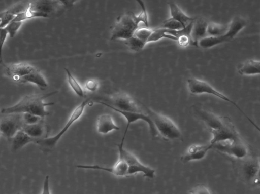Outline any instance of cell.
<instances>
[{"instance_id":"cell-14","label":"cell","mask_w":260,"mask_h":194,"mask_svg":"<svg viewBox=\"0 0 260 194\" xmlns=\"http://www.w3.org/2000/svg\"><path fill=\"white\" fill-rule=\"evenodd\" d=\"M76 167L84 169L102 170L119 177L128 176L127 164L120 158H118L116 163L112 167L102 166L98 165H78Z\"/></svg>"},{"instance_id":"cell-37","label":"cell","mask_w":260,"mask_h":194,"mask_svg":"<svg viewBox=\"0 0 260 194\" xmlns=\"http://www.w3.org/2000/svg\"><path fill=\"white\" fill-rule=\"evenodd\" d=\"M8 33L5 28H0V64L3 62L2 51Z\"/></svg>"},{"instance_id":"cell-21","label":"cell","mask_w":260,"mask_h":194,"mask_svg":"<svg viewBox=\"0 0 260 194\" xmlns=\"http://www.w3.org/2000/svg\"><path fill=\"white\" fill-rule=\"evenodd\" d=\"M168 5L170 11V17L180 22L184 27L193 21L194 18L187 16L175 2H170Z\"/></svg>"},{"instance_id":"cell-27","label":"cell","mask_w":260,"mask_h":194,"mask_svg":"<svg viewBox=\"0 0 260 194\" xmlns=\"http://www.w3.org/2000/svg\"><path fill=\"white\" fill-rule=\"evenodd\" d=\"M64 70L67 74L68 83L73 91L78 96L84 97L85 94L84 88L68 69L65 68Z\"/></svg>"},{"instance_id":"cell-28","label":"cell","mask_w":260,"mask_h":194,"mask_svg":"<svg viewBox=\"0 0 260 194\" xmlns=\"http://www.w3.org/2000/svg\"><path fill=\"white\" fill-rule=\"evenodd\" d=\"M164 38H169L176 41L177 40L176 37L168 34L166 33L165 29L159 27L157 28L153 29L152 33L148 40L147 43L158 41Z\"/></svg>"},{"instance_id":"cell-32","label":"cell","mask_w":260,"mask_h":194,"mask_svg":"<svg viewBox=\"0 0 260 194\" xmlns=\"http://www.w3.org/2000/svg\"><path fill=\"white\" fill-rule=\"evenodd\" d=\"M152 30L153 29L150 28L149 27H139L135 30L133 35L147 44L148 40L151 35Z\"/></svg>"},{"instance_id":"cell-24","label":"cell","mask_w":260,"mask_h":194,"mask_svg":"<svg viewBox=\"0 0 260 194\" xmlns=\"http://www.w3.org/2000/svg\"><path fill=\"white\" fill-rule=\"evenodd\" d=\"M18 82L32 83L42 89H45L48 87V83L46 79L38 69L22 77Z\"/></svg>"},{"instance_id":"cell-31","label":"cell","mask_w":260,"mask_h":194,"mask_svg":"<svg viewBox=\"0 0 260 194\" xmlns=\"http://www.w3.org/2000/svg\"><path fill=\"white\" fill-rule=\"evenodd\" d=\"M160 27L174 30H179L185 28L180 22L171 17L165 20Z\"/></svg>"},{"instance_id":"cell-20","label":"cell","mask_w":260,"mask_h":194,"mask_svg":"<svg viewBox=\"0 0 260 194\" xmlns=\"http://www.w3.org/2000/svg\"><path fill=\"white\" fill-rule=\"evenodd\" d=\"M259 60L250 59L240 63L238 67V73L242 75H254L259 73Z\"/></svg>"},{"instance_id":"cell-34","label":"cell","mask_w":260,"mask_h":194,"mask_svg":"<svg viewBox=\"0 0 260 194\" xmlns=\"http://www.w3.org/2000/svg\"><path fill=\"white\" fill-rule=\"evenodd\" d=\"M43 118H42L37 115L29 113H22V120L23 124L31 125L37 123L42 120Z\"/></svg>"},{"instance_id":"cell-22","label":"cell","mask_w":260,"mask_h":194,"mask_svg":"<svg viewBox=\"0 0 260 194\" xmlns=\"http://www.w3.org/2000/svg\"><path fill=\"white\" fill-rule=\"evenodd\" d=\"M22 129L30 137L36 139H40L44 138L46 127L43 119L34 124H23Z\"/></svg>"},{"instance_id":"cell-29","label":"cell","mask_w":260,"mask_h":194,"mask_svg":"<svg viewBox=\"0 0 260 194\" xmlns=\"http://www.w3.org/2000/svg\"><path fill=\"white\" fill-rule=\"evenodd\" d=\"M139 4L141 11L138 15H135V19L138 25L140 23H143L145 26L149 27L148 15L146 8L144 2L142 0H136Z\"/></svg>"},{"instance_id":"cell-1","label":"cell","mask_w":260,"mask_h":194,"mask_svg":"<svg viewBox=\"0 0 260 194\" xmlns=\"http://www.w3.org/2000/svg\"><path fill=\"white\" fill-rule=\"evenodd\" d=\"M192 110L212 134L211 144L240 136L229 118L219 116L200 107L195 106Z\"/></svg>"},{"instance_id":"cell-38","label":"cell","mask_w":260,"mask_h":194,"mask_svg":"<svg viewBox=\"0 0 260 194\" xmlns=\"http://www.w3.org/2000/svg\"><path fill=\"white\" fill-rule=\"evenodd\" d=\"M176 41L178 44L182 47H186L191 42L190 36L186 34H182L179 35L177 38Z\"/></svg>"},{"instance_id":"cell-16","label":"cell","mask_w":260,"mask_h":194,"mask_svg":"<svg viewBox=\"0 0 260 194\" xmlns=\"http://www.w3.org/2000/svg\"><path fill=\"white\" fill-rule=\"evenodd\" d=\"M211 149H212V146L210 143L205 145H192L181 157L180 160L183 163H186L201 160L206 156L208 152Z\"/></svg>"},{"instance_id":"cell-41","label":"cell","mask_w":260,"mask_h":194,"mask_svg":"<svg viewBox=\"0 0 260 194\" xmlns=\"http://www.w3.org/2000/svg\"><path fill=\"white\" fill-rule=\"evenodd\" d=\"M2 14H3V12H1L0 13V22H1V19L2 16Z\"/></svg>"},{"instance_id":"cell-42","label":"cell","mask_w":260,"mask_h":194,"mask_svg":"<svg viewBox=\"0 0 260 194\" xmlns=\"http://www.w3.org/2000/svg\"><path fill=\"white\" fill-rule=\"evenodd\" d=\"M1 135V133H0V135Z\"/></svg>"},{"instance_id":"cell-17","label":"cell","mask_w":260,"mask_h":194,"mask_svg":"<svg viewBox=\"0 0 260 194\" xmlns=\"http://www.w3.org/2000/svg\"><path fill=\"white\" fill-rule=\"evenodd\" d=\"M29 5L33 10L46 13L49 16L64 8L57 0H35L29 2Z\"/></svg>"},{"instance_id":"cell-23","label":"cell","mask_w":260,"mask_h":194,"mask_svg":"<svg viewBox=\"0 0 260 194\" xmlns=\"http://www.w3.org/2000/svg\"><path fill=\"white\" fill-rule=\"evenodd\" d=\"M36 139L20 129L11 139L12 149L17 151L29 143H35Z\"/></svg>"},{"instance_id":"cell-30","label":"cell","mask_w":260,"mask_h":194,"mask_svg":"<svg viewBox=\"0 0 260 194\" xmlns=\"http://www.w3.org/2000/svg\"><path fill=\"white\" fill-rule=\"evenodd\" d=\"M126 44L133 52H138L142 50L147 43L133 35L126 40Z\"/></svg>"},{"instance_id":"cell-6","label":"cell","mask_w":260,"mask_h":194,"mask_svg":"<svg viewBox=\"0 0 260 194\" xmlns=\"http://www.w3.org/2000/svg\"><path fill=\"white\" fill-rule=\"evenodd\" d=\"M139 27L135 19V14L132 12L120 15L112 27L111 40H127L132 37Z\"/></svg>"},{"instance_id":"cell-12","label":"cell","mask_w":260,"mask_h":194,"mask_svg":"<svg viewBox=\"0 0 260 194\" xmlns=\"http://www.w3.org/2000/svg\"><path fill=\"white\" fill-rule=\"evenodd\" d=\"M247 157L240 165V173L245 181L256 186L259 185V159Z\"/></svg>"},{"instance_id":"cell-15","label":"cell","mask_w":260,"mask_h":194,"mask_svg":"<svg viewBox=\"0 0 260 194\" xmlns=\"http://www.w3.org/2000/svg\"><path fill=\"white\" fill-rule=\"evenodd\" d=\"M37 68L27 63L19 62L5 66V72L14 81H18L23 76L35 71Z\"/></svg>"},{"instance_id":"cell-3","label":"cell","mask_w":260,"mask_h":194,"mask_svg":"<svg viewBox=\"0 0 260 194\" xmlns=\"http://www.w3.org/2000/svg\"><path fill=\"white\" fill-rule=\"evenodd\" d=\"M158 133L166 140H175L182 136L180 130L175 123L168 117L156 112L145 107Z\"/></svg>"},{"instance_id":"cell-19","label":"cell","mask_w":260,"mask_h":194,"mask_svg":"<svg viewBox=\"0 0 260 194\" xmlns=\"http://www.w3.org/2000/svg\"><path fill=\"white\" fill-rule=\"evenodd\" d=\"M96 128L97 132L102 134H107L114 130L120 129L115 124L112 117L107 113L102 114L98 118Z\"/></svg>"},{"instance_id":"cell-25","label":"cell","mask_w":260,"mask_h":194,"mask_svg":"<svg viewBox=\"0 0 260 194\" xmlns=\"http://www.w3.org/2000/svg\"><path fill=\"white\" fill-rule=\"evenodd\" d=\"M48 17L49 15L46 13L33 10L29 5L28 2L27 8L23 11L16 14L12 20L23 22L34 18Z\"/></svg>"},{"instance_id":"cell-43","label":"cell","mask_w":260,"mask_h":194,"mask_svg":"<svg viewBox=\"0 0 260 194\" xmlns=\"http://www.w3.org/2000/svg\"></svg>"},{"instance_id":"cell-9","label":"cell","mask_w":260,"mask_h":194,"mask_svg":"<svg viewBox=\"0 0 260 194\" xmlns=\"http://www.w3.org/2000/svg\"><path fill=\"white\" fill-rule=\"evenodd\" d=\"M211 144L212 148L237 159H242L248 155V148L240 136L227 139Z\"/></svg>"},{"instance_id":"cell-5","label":"cell","mask_w":260,"mask_h":194,"mask_svg":"<svg viewBox=\"0 0 260 194\" xmlns=\"http://www.w3.org/2000/svg\"><path fill=\"white\" fill-rule=\"evenodd\" d=\"M89 103L90 99L87 98L76 107L71 113L63 128L55 135L50 137L36 139L35 143L45 148H53L56 145L60 139L69 129L71 126L81 118L86 106Z\"/></svg>"},{"instance_id":"cell-7","label":"cell","mask_w":260,"mask_h":194,"mask_svg":"<svg viewBox=\"0 0 260 194\" xmlns=\"http://www.w3.org/2000/svg\"><path fill=\"white\" fill-rule=\"evenodd\" d=\"M187 84L188 90L193 94H208L213 95L219 99L232 103L244 114V115L250 122V123L254 125V126L257 128L258 130L259 129L257 126L255 125L252 121H251L250 118L247 116V115L235 102L233 101L225 95L215 89L207 82L197 78L192 77L189 78L187 80Z\"/></svg>"},{"instance_id":"cell-33","label":"cell","mask_w":260,"mask_h":194,"mask_svg":"<svg viewBox=\"0 0 260 194\" xmlns=\"http://www.w3.org/2000/svg\"><path fill=\"white\" fill-rule=\"evenodd\" d=\"M22 21H11L4 28L10 38L14 37L22 24Z\"/></svg>"},{"instance_id":"cell-18","label":"cell","mask_w":260,"mask_h":194,"mask_svg":"<svg viewBox=\"0 0 260 194\" xmlns=\"http://www.w3.org/2000/svg\"><path fill=\"white\" fill-rule=\"evenodd\" d=\"M208 22L204 18H194L190 32L191 42L193 45L197 46L198 42L207 36V28Z\"/></svg>"},{"instance_id":"cell-40","label":"cell","mask_w":260,"mask_h":194,"mask_svg":"<svg viewBox=\"0 0 260 194\" xmlns=\"http://www.w3.org/2000/svg\"><path fill=\"white\" fill-rule=\"evenodd\" d=\"M64 8L72 7L78 0H57Z\"/></svg>"},{"instance_id":"cell-11","label":"cell","mask_w":260,"mask_h":194,"mask_svg":"<svg viewBox=\"0 0 260 194\" xmlns=\"http://www.w3.org/2000/svg\"><path fill=\"white\" fill-rule=\"evenodd\" d=\"M22 113H11L0 119V133L10 140L18 131L22 129Z\"/></svg>"},{"instance_id":"cell-10","label":"cell","mask_w":260,"mask_h":194,"mask_svg":"<svg viewBox=\"0 0 260 194\" xmlns=\"http://www.w3.org/2000/svg\"><path fill=\"white\" fill-rule=\"evenodd\" d=\"M97 103L105 105L112 110L119 113L123 115L126 121V126L125 129L123 137L122 138L121 143H123L126 135L128 129L130 125L138 120H142L145 122L148 125L150 132L153 137H155L158 135V133L155 128L154 124L148 114H145L142 111L141 112H132V111H125L117 109L111 106L109 103L103 101H97Z\"/></svg>"},{"instance_id":"cell-36","label":"cell","mask_w":260,"mask_h":194,"mask_svg":"<svg viewBox=\"0 0 260 194\" xmlns=\"http://www.w3.org/2000/svg\"><path fill=\"white\" fill-rule=\"evenodd\" d=\"M189 193L192 194H209L211 192L206 186L203 185H198L191 188Z\"/></svg>"},{"instance_id":"cell-35","label":"cell","mask_w":260,"mask_h":194,"mask_svg":"<svg viewBox=\"0 0 260 194\" xmlns=\"http://www.w3.org/2000/svg\"><path fill=\"white\" fill-rule=\"evenodd\" d=\"M99 87V82L94 79H89L86 81L84 85V90L89 92H95Z\"/></svg>"},{"instance_id":"cell-4","label":"cell","mask_w":260,"mask_h":194,"mask_svg":"<svg viewBox=\"0 0 260 194\" xmlns=\"http://www.w3.org/2000/svg\"><path fill=\"white\" fill-rule=\"evenodd\" d=\"M228 25V30L224 35L206 36L198 42L197 45L201 48L208 49L231 41L246 26L247 20L240 16H236Z\"/></svg>"},{"instance_id":"cell-26","label":"cell","mask_w":260,"mask_h":194,"mask_svg":"<svg viewBox=\"0 0 260 194\" xmlns=\"http://www.w3.org/2000/svg\"><path fill=\"white\" fill-rule=\"evenodd\" d=\"M228 25L222 24L214 22H208L207 28V36H217L225 34Z\"/></svg>"},{"instance_id":"cell-8","label":"cell","mask_w":260,"mask_h":194,"mask_svg":"<svg viewBox=\"0 0 260 194\" xmlns=\"http://www.w3.org/2000/svg\"><path fill=\"white\" fill-rule=\"evenodd\" d=\"M117 146L119 158L123 159L127 164L128 176L141 173L144 177L149 178L154 177L155 170L142 164L135 155L123 148V143L117 144Z\"/></svg>"},{"instance_id":"cell-2","label":"cell","mask_w":260,"mask_h":194,"mask_svg":"<svg viewBox=\"0 0 260 194\" xmlns=\"http://www.w3.org/2000/svg\"><path fill=\"white\" fill-rule=\"evenodd\" d=\"M57 91H53L45 95H29L22 98L16 104L3 108L1 112L3 114L29 113L37 115L42 118L49 115L46 110L47 106L53 105V102H45L46 98L56 94Z\"/></svg>"},{"instance_id":"cell-39","label":"cell","mask_w":260,"mask_h":194,"mask_svg":"<svg viewBox=\"0 0 260 194\" xmlns=\"http://www.w3.org/2000/svg\"><path fill=\"white\" fill-rule=\"evenodd\" d=\"M49 176L47 175L44 179L43 185L42 193L43 194H49L50 193L49 189Z\"/></svg>"},{"instance_id":"cell-13","label":"cell","mask_w":260,"mask_h":194,"mask_svg":"<svg viewBox=\"0 0 260 194\" xmlns=\"http://www.w3.org/2000/svg\"><path fill=\"white\" fill-rule=\"evenodd\" d=\"M111 106L122 111L141 112L134 100L127 93L117 92L110 97Z\"/></svg>"}]
</instances>
